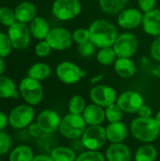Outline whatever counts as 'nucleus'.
<instances>
[{"label":"nucleus","instance_id":"nucleus-1","mask_svg":"<svg viewBox=\"0 0 160 161\" xmlns=\"http://www.w3.org/2000/svg\"><path fill=\"white\" fill-rule=\"evenodd\" d=\"M91 42L97 48L112 47L118 38V30L116 26L108 20H95L90 25Z\"/></svg>","mask_w":160,"mask_h":161},{"label":"nucleus","instance_id":"nucleus-2","mask_svg":"<svg viewBox=\"0 0 160 161\" xmlns=\"http://www.w3.org/2000/svg\"><path fill=\"white\" fill-rule=\"evenodd\" d=\"M130 131L135 139L141 142H155L160 134V126L155 118L139 117L132 121Z\"/></svg>","mask_w":160,"mask_h":161},{"label":"nucleus","instance_id":"nucleus-3","mask_svg":"<svg viewBox=\"0 0 160 161\" xmlns=\"http://www.w3.org/2000/svg\"><path fill=\"white\" fill-rule=\"evenodd\" d=\"M87 128V124L82 115L69 113L65 115L60 122V134L70 140H77L82 137Z\"/></svg>","mask_w":160,"mask_h":161},{"label":"nucleus","instance_id":"nucleus-4","mask_svg":"<svg viewBox=\"0 0 160 161\" xmlns=\"http://www.w3.org/2000/svg\"><path fill=\"white\" fill-rule=\"evenodd\" d=\"M108 141L106 128L101 125H90L86 128L81 137V142L84 147L88 150L98 151L105 146Z\"/></svg>","mask_w":160,"mask_h":161},{"label":"nucleus","instance_id":"nucleus-5","mask_svg":"<svg viewBox=\"0 0 160 161\" xmlns=\"http://www.w3.org/2000/svg\"><path fill=\"white\" fill-rule=\"evenodd\" d=\"M82 6L79 0H55L52 6L53 15L60 21L75 18L81 12Z\"/></svg>","mask_w":160,"mask_h":161},{"label":"nucleus","instance_id":"nucleus-6","mask_svg":"<svg viewBox=\"0 0 160 161\" xmlns=\"http://www.w3.org/2000/svg\"><path fill=\"white\" fill-rule=\"evenodd\" d=\"M20 92L24 100L29 105H38L43 97V90L40 81L29 76L25 77L20 83Z\"/></svg>","mask_w":160,"mask_h":161},{"label":"nucleus","instance_id":"nucleus-7","mask_svg":"<svg viewBox=\"0 0 160 161\" xmlns=\"http://www.w3.org/2000/svg\"><path fill=\"white\" fill-rule=\"evenodd\" d=\"M8 36L10 40L12 47L17 50H22L29 45L31 32L29 27L25 23L17 21L8 26Z\"/></svg>","mask_w":160,"mask_h":161},{"label":"nucleus","instance_id":"nucleus-8","mask_svg":"<svg viewBox=\"0 0 160 161\" xmlns=\"http://www.w3.org/2000/svg\"><path fill=\"white\" fill-rule=\"evenodd\" d=\"M138 45L137 37L130 32H124L118 36L113 49L118 58H131L137 52Z\"/></svg>","mask_w":160,"mask_h":161},{"label":"nucleus","instance_id":"nucleus-9","mask_svg":"<svg viewBox=\"0 0 160 161\" xmlns=\"http://www.w3.org/2000/svg\"><path fill=\"white\" fill-rule=\"evenodd\" d=\"M35 116L32 107L28 105H20L13 108L8 116V124L14 129H23L28 126Z\"/></svg>","mask_w":160,"mask_h":161},{"label":"nucleus","instance_id":"nucleus-10","mask_svg":"<svg viewBox=\"0 0 160 161\" xmlns=\"http://www.w3.org/2000/svg\"><path fill=\"white\" fill-rule=\"evenodd\" d=\"M56 73L58 79L68 85L77 83L86 75L84 70H81L75 63L71 61H63L59 63L57 67Z\"/></svg>","mask_w":160,"mask_h":161},{"label":"nucleus","instance_id":"nucleus-11","mask_svg":"<svg viewBox=\"0 0 160 161\" xmlns=\"http://www.w3.org/2000/svg\"><path fill=\"white\" fill-rule=\"evenodd\" d=\"M45 41L49 43L52 49L58 51L68 49L74 42L73 35L69 30L63 27H54L50 29Z\"/></svg>","mask_w":160,"mask_h":161},{"label":"nucleus","instance_id":"nucleus-12","mask_svg":"<svg viewBox=\"0 0 160 161\" xmlns=\"http://www.w3.org/2000/svg\"><path fill=\"white\" fill-rule=\"evenodd\" d=\"M116 102L122 110L126 113H138L141 107L144 104L141 94L135 91L124 92L117 97Z\"/></svg>","mask_w":160,"mask_h":161},{"label":"nucleus","instance_id":"nucleus-13","mask_svg":"<svg viewBox=\"0 0 160 161\" xmlns=\"http://www.w3.org/2000/svg\"><path fill=\"white\" fill-rule=\"evenodd\" d=\"M91 100L93 104H96L102 108L114 104L117 100V94L115 90L107 85H97L91 90L90 92Z\"/></svg>","mask_w":160,"mask_h":161},{"label":"nucleus","instance_id":"nucleus-14","mask_svg":"<svg viewBox=\"0 0 160 161\" xmlns=\"http://www.w3.org/2000/svg\"><path fill=\"white\" fill-rule=\"evenodd\" d=\"M61 119L59 115L51 109L41 111L37 117V124L41 127L42 133L52 134L59 128Z\"/></svg>","mask_w":160,"mask_h":161},{"label":"nucleus","instance_id":"nucleus-15","mask_svg":"<svg viewBox=\"0 0 160 161\" xmlns=\"http://www.w3.org/2000/svg\"><path fill=\"white\" fill-rule=\"evenodd\" d=\"M143 14L135 8L123 9L118 15V25L124 29H134L142 24Z\"/></svg>","mask_w":160,"mask_h":161},{"label":"nucleus","instance_id":"nucleus-16","mask_svg":"<svg viewBox=\"0 0 160 161\" xmlns=\"http://www.w3.org/2000/svg\"><path fill=\"white\" fill-rule=\"evenodd\" d=\"M143 30L151 36H160V9L154 8L143 14Z\"/></svg>","mask_w":160,"mask_h":161},{"label":"nucleus","instance_id":"nucleus-17","mask_svg":"<svg viewBox=\"0 0 160 161\" xmlns=\"http://www.w3.org/2000/svg\"><path fill=\"white\" fill-rule=\"evenodd\" d=\"M108 161H131L132 154L129 147L123 142L112 143L106 151Z\"/></svg>","mask_w":160,"mask_h":161},{"label":"nucleus","instance_id":"nucleus-18","mask_svg":"<svg viewBox=\"0 0 160 161\" xmlns=\"http://www.w3.org/2000/svg\"><path fill=\"white\" fill-rule=\"evenodd\" d=\"M82 116L86 124L89 125H99L106 120L105 109L96 104H91L87 106Z\"/></svg>","mask_w":160,"mask_h":161},{"label":"nucleus","instance_id":"nucleus-19","mask_svg":"<svg viewBox=\"0 0 160 161\" xmlns=\"http://www.w3.org/2000/svg\"><path fill=\"white\" fill-rule=\"evenodd\" d=\"M106 133L108 142L111 143H120L126 139L128 135V129L123 122L109 123L106 128Z\"/></svg>","mask_w":160,"mask_h":161},{"label":"nucleus","instance_id":"nucleus-20","mask_svg":"<svg viewBox=\"0 0 160 161\" xmlns=\"http://www.w3.org/2000/svg\"><path fill=\"white\" fill-rule=\"evenodd\" d=\"M114 70L120 77L130 78L136 74L137 67L131 58H118L114 63Z\"/></svg>","mask_w":160,"mask_h":161},{"label":"nucleus","instance_id":"nucleus-21","mask_svg":"<svg viewBox=\"0 0 160 161\" xmlns=\"http://www.w3.org/2000/svg\"><path fill=\"white\" fill-rule=\"evenodd\" d=\"M14 14L18 22L25 24L36 17V8L30 2H23L15 8Z\"/></svg>","mask_w":160,"mask_h":161},{"label":"nucleus","instance_id":"nucleus-22","mask_svg":"<svg viewBox=\"0 0 160 161\" xmlns=\"http://www.w3.org/2000/svg\"><path fill=\"white\" fill-rule=\"evenodd\" d=\"M31 35L38 40H45L48 33L50 32V27L47 21L42 17H35L29 25Z\"/></svg>","mask_w":160,"mask_h":161},{"label":"nucleus","instance_id":"nucleus-23","mask_svg":"<svg viewBox=\"0 0 160 161\" xmlns=\"http://www.w3.org/2000/svg\"><path fill=\"white\" fill-rule=\"evenodd\" d=\"M129 0H99L101 9L109 15L120 13L124 9Z\"/></svg>","mask_w":160,"mask_h":161},{"label":"nucleus","instance_id":"nucleus-24","mask_svg":"<svg viewBox=\"0 0 160 161\" xmlns=\"http://www.w3.org/2000/svg\"><path fill=\"white\" fill-rule=\"evenodd\" d=\"M51 75V69L50 67L45 64V63H36L34 65H32L29 70L27 71V76L38 80V81H41L44 80L46 78H48Z\"/></svg>","mask_w":160,"mask_h":161},{"label":"nucleus","instance_id":"nucleus-25","mask_svg":"<svg viewBox=\"0 0 160 161\" xmlns=\"http://www.w3.org/2000/svg\"><path fill=\"white\" fill-rule=\"evenodd\" d=\"M52 158L54 161H75L76 154L72 148L65 146H58L51 151Z\"/></svg>","mask_w":160,"mask_h":161},{"label":"nucleus","instance_id":"nucleus-26","mask_svg":"<svg viewBox=\"0 0 160 161\" xmlns=\"http://www.w3.org/2000/svg\"><path fill=\"white\" fill-rule=\"evenodd\" d=\"M157 156L156 147L152 144H144L139 147L135 153V161H155Z\"/></svg>","mask_w":160,"mask_h":161},{"label":"nucleus","instance_id":"nucleus-27","mask_svg":"<svg viewBox=\"0 0 160 161\" xmlns=\"http://www.w3.org/2000/svg\"><path fill=\"white\" fill-rule=\"evenodd\" d=\"M33 151L29 146L19 145L9 155V161H33Z\"/></svg>","mask_w":160,"mask_h":161},{"label":"nucleus","instance_id":"nucleus-28","mask_svg":"<svg viewBox=\"0 0 160 161\" xmlns=\"http://www.w3.org/2000/svg\"><path fill=\"white\" fill-rule=\"evenodd\" d=\"M15 83L8 77L0 75V98L17 97Z\"/></svg>","mask_w":160,"mask_h":161},{"label":"nucleus","instance_id":"nucleus-29","mask_svg":"<svg viewBox=\"0 0 160 161\" xmlns=\"http://www.w3.org/2000/svg\"><path fill=\"white\" fill-rule=\"evenodd\" d=\"M117 55L113 49V47L102 48L97 53V60L100 64L105 66H109L114 64L117 59Z\"/></svg>","mask_w":160,"mask_h":161},{"label":"nucleus","instance_id":"nucleus-30","mask_svg":"<svg viewBox=\"0 0 160 161\" xmlns=\"http://www.w3.org/2000/svg\"><path fill=\"white\" fill-rule=\"evenodd\" d=\"M86 101L81 95H74L68 104V108L70 113L82 115L86 108Z\"/></svg>","mask_w":160,"mask_h":161},{"label":"nucleus","instance_id":"nucleus-31","mask_svg":"<svg viewBox=\"0 0 160 161\" xmlns=\"http://www.w3.org/2000/svg\"><path fill=\"white\" fill-rule=\"evenodd\" d=\"M105 113H106V119L109 123H117V122H122L123 119V113L124 111L122 108L118 106V104L114 103L109 106H108L105 108Z\"/></svg>","mask_w":160,"mask_h":161},{"label":"nucleus","instance_id":"nucleus-32","mask_svg":"<svg viewBox=\"0 0 160 161\" xmlns=\"http://www.w3.org/2000/svg\"><path fill=\"white\" fill-rule=\"evenodd\" d=\"M75 161H106V158L98 151L88 150L80 153Z\"/></svg>","mask_w":160,"mask_h":161},{"label":"nucleus","instance_id":"nucleus-33","mask_svg":"<svg viewBox=\"0 0 160 161\" xmlns=\"http://www.w3.org/2000/svg\"><path fill=\"white\" fill-rule=\"evenodd\" d=\"M15 14L14 11L7 7L0 8V23L6 26H10L15 23Z\"/></svg>","mask_w":160,"mask_h":161},{"label":"nucleus","instance_id":"nucleus-34","mask_svg":"<svg viewBox=\"0 0 160 161\" xmlns=\"http://www.w3.org/2000/svg\"><path fill=\"white\" fill-rule=\"evenodd\" d=\"M73 40L78 44L89 42L91 40L90 30L87 28H83V27L75 29L73 33Z\"/></svg>","mask_w":160,"mask_h":161},{"label":"nucleus","instance_id":"nucleus-35","mask_svg":"<svg viewBox=\"0 0 160 161\" xmlns=\"http://www.w3.org/2000/svg\"><path fill=\"white\" fill-rule=\"evenodd\" d=\"M77 50H78V53H79V55H80L81 57L90 58V57H91V56L95 53L96 46H95L91 41H89V42H87L78 44Z\"/></svg>","mask_w":160,"mask_h":161},{"label":"nucleus","instance_id":"nucleus-36","mask_svg":"<svg viewBox=\"0 0 160 161\" xmlns=\"http://www.w3.org/2000/svg\"><path fill=\"white\" fill-rule=\"evenodd\" d=\"M11 47L12 45L8 36L0 32V57H7L10 53Z\"/></svg>","mask_w":160,"mask_h":161},{"label":"nucleus","instance_id":"nucleus-37","mask_svg":"<svg viewBox=\"0 0 160 161\" xmlns=\"http://www.w3.org/2000/svg\"><path fill=\"white\" fill-rule=\"evenodd\" d=\"M11 147V139L7 132L0 131V156L7 154Z\"/></svg>","mask_w":160,"mask_h":161},{"label":"nucleus","instance_id":"nucleus-38","mask_svg":"<svg viewBox=\"0 0 160 161\" xmlns=\"http://www.w3.org/2000/svg\"><path fill=\"white\" fill-rule=\"evenodd\" d=\"M51 50H52V48H51V46L49 45V43L46 41H41L35 47L36 55L39 56V57H41V58H43V57L48 56L50 54Z\"/></svg>","mask_w":160,"mask_h":161},{"label":"nucleus","instance_id":"nucleus-39","mask_svg":"<svg viewBox=\"0 0 160 161\" xmlns=\"http://www.w3.org/2000/svg\"><path fill=\"white\" fill-rule=\"evenodd\" d=\"M151 56L155 60L160 62V36L154 40L151 45Z\"/></svg>","mask_w":160,"mask_h":161},{"label":"nucleus","instance_id":"nucleus-40","mask_svg":"<svg viewBox=\"0 0 160 161\" xmlns=\"http://www.w3.org/2000/svg\"><path fill=\"white\" fill-rule=\"evenodd\" d=\"M138 4L141 11L145 13L155 8L157 0H138Z\"/></svg>","mask_w":160,"mask_h":161},{"label":"nucleus","instance_id":"nucleus-41","mask_svg":"<svg viewBox=\"0 0 160 161\" xmlns=\"http://www.w3.org/2000/svg\"><path fill=\"white\" fill-rule=\"evenodd\" d=\"M28 132L29 134L34 137V138H37V137H40L42 133L41 127L39 126V125L37 123H31L29 125H28Z\"/></svg>","mask_w":160,"mask_h":161},{"label":"nucleus","instance_id":"nucleus-42","mask_svg":"<svg viewBox=\"0 0 160 161\" xmlns=\"http://www.w3.org/2000/svg\"><path fill=\"white\" fill-rule=\"evenodd\" d=\"M138 114L140 115V117H142V118H149L152 116V109L149 106L143 104L141 108L139 109L138 111Z\"/></svg>","mask_w":160,"mask_h":161},{"label":"nucleus","instance_id":"nucleus-43","mask_svg":"<svg viewBox=\"0 0 160 161\" xmlns=\"http://www.w3.org/2000/svg\"><path fill=\"white\" fill-rule=\"evenodd\" d=\"M8 124V117H7L5 113L0 111V131L5 129Z\"/></svg>","mask_w":160,"mask_h":161},{"label":"nucleus","instance_id":"nucleus-44","mask_svg":"<svg viewBox=\"0 0 160 161\" xmlns=\"http://www.w3.org/2000/svg\"><path fill=\"white\" fill-rule=\"evenodd\" d=\"M33 161H54L51 156H47V155H38L36 157H34Z\"/></svg>","mask_w":160,"mask_h":161},{"label":"nucleus","instance_id":"nucleus-45","mask_svg":"<svg viewBox=\"0 0 160 161\" xmlns=\"http://www.w3.org/2000/svg\"><path fill=\"white\" fill-rule=\"evenodd\" d=\"M103 78H104V75H103V74L98 75H95V76H93V77L91 79V84L98 83V82H99V81H101Z\"/></svg>","mask_w":160,"mask_h":161},{"label":"nucleus","instance_id":"nucleus-46","mask_svg":"<svg viewBox=\"0 0 160 161\" xmlns=\"http://www.w3.org/2000/svg\"><path fill=\"white\" fill-rule=\"evenodd\" d=\"M4 70H5V62H4L3 58L0 57V75L4 72Z\"/></svg>","mask_w":160,"mask_h":161},{"label":"nucleus","instance_id":"nucleus-47","mask_svg":"<svg viewBox=\"0 0 160 161\" xmlns=\"http://www.w3.org/2000/svg\"><path fill=\"white\" fill-rule=\"evenodd\" d=\"M155 119H156V121H157V123L158 124V125L160 126V110L157 113V115H156V117H155Z\"/></svg>","mask_w":160,"mask_h":161},{"label":"nucleus","instance_id":"nucleus-48","mask_svg":"<svg viewBox=\"0 0 160 161\" xmlns=\"http://www.w3.org/2000/svg\"><path fill=\"white\" fill-rule=\"evenodd\" d=\"M0 161H1V159H0Z\"/></svg>","mask_w":160,"mask_h":161}]
</instances>
